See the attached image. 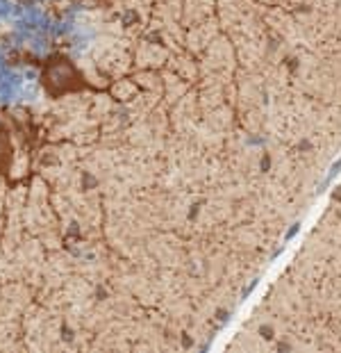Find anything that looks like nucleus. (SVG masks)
I'll list each match as a JSON object with an SVG mask.
<instances>
[{
    "label": "nucleus",
    "instance_id": "nucleus-1",
    "mask_svg": "<svg viewBox=\"0 0 341 353\" xmlns=\"http://www.w3.org/2000/svg\"><path fill=\"white\" fill-rule=\"evenodd\" d=\"M10 157H12V153H10V141H7V137H3L0 134V174L10 167Z\"/></svg>",
    "mask_w": 341,
    "mask_h": 353
}]
</instances>
